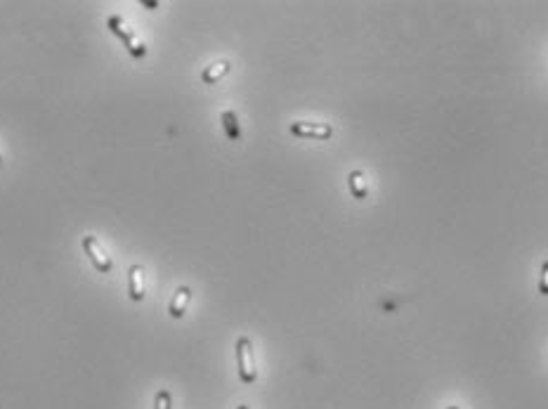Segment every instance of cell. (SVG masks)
<instances>
[{"label":"cell","mask_w":548,"mask_h":409,"mask_svg":"<svg viewBox=\"0 0 548 409\" xmlns=\"http://www.w3.org/2000/svg\"><path fill=\"white\" fill-rule=\"evenodd\" d=\"M236 369H239V379L241 383L251 386V383L258 381V367H255V352H253V340L248 336H239L236 338Z\"/></svg>","instance_id":"obj_1"},{"label":"cell","mask_w":548,"mask_h":409,"mask_svg":"<svg viewBox=\"0 0 548 409\" xmlns=\"http://www.w3.org/2000/svg\"><path fill=\"white\" fill-rule=\"evenodd\" d=\"M107 27H109L111 34H114L116 38L121 41L123 45H126V50L133 55L135 59L147 57V45H145V43H142L140 38H137L135 31L128 27L126 20H123L121 15H111L109 20H107Z\"/></svg>","instance_id":"obj_2"},{"label":"cell","mask_w":548,"mask_h":409,"mask_svg":"<svg viewBox=\"0 0 548 409\" xmlns=\"http://www.w3.org/2000/svg\"><path fill=\"white\" fill-rule=\"evenodd\" d=\"M80 246H83L85 256L90 258L92 268L97 272H102V275H109L111 268H114V263H111V256L107 251H104V246L99 244L97 237H92V234H85L83 239H80Z\"/></svg>","instance_id":"obj_3"},{"label":"cell","mask_w":548,"mask_h":409,"mask_svg":"<svg viewBox=\"0 0 548 409\" xmlns=\"http://www.w3.org/2000/svg\"><path fill=\"white\" fill-rule=\"evenodd\" d=\"M289 130L291 135L305 140H329L333 135V128L329 123H312V121H294Z\"/></svg>","instance_id":"obj_4"},{"label":"cell","mask_w":548,"mask_h":409,"mask_svg":"<svg viewBox=\"0 0 548 409\" xmlns=\"http://www.w3.org/2000/svg\"><path fill=\"white\" fill-rule=\"evenodd\" d=\"M147 294V272L142 265H130L128 268V296L135 303H140Z\"/></svg>","instance_id":"obj_5"},{"label":"cell","mask_w":548,"mask_h":409,"mask_svg":"<svg viewBox=\"0 0 548 409\" xmlns=\"http://www.w3.org/2000/svg\"><path fill=\"white\" fill-rule=\"evenodd\" d=\"M189 301H192V289L189 287H180L175 291V296H173L171 306H168V315H171L173 320H182L187 308H189Z\"/></svg>","instance_id":"obj_6"},{"label":"cell","mask_w":548,"mask_h":409,"mask_svg":"<svg viewBox=\"0 0 548 409\" xmlns=\"http://www.w3.org/2000/svg\"><path fill=\"white\" fill-rule=\"evenodd\" d=\"M229 71H232V64H229L227 59H220V62H215V64L206 66L203 73H201V80H203L206 85H215L217 80L225 78Z\"/></svg>","instance_id":"obj_7"},{"label":"cell","mask_w":548,"mask_h":409,"mask_svg":"<svg viewBox=\"0 0 548 409\" xmlns=\"http://www.w3.org/2000/svg\"><path fill=\"white\" fill-rule=\"evenodd\" d=\"M347 187H350V194L359 201L369 196V185H366V175L362 171H352L347 175Z\"/></svg>","instance_id":"obj_8"},{"label":"cell","mask_w":548,"mask_h":409,"mask_svg":"<svg viewBox=\"0 0 548 409\" xmlns=\"http://www.w3.org/2000/svg\"><path fill=\"white\" fill-rule=\"evenodd\" d=\"M220 121H222V130H225V135L232 142H239L241 140V123L236 119V114L232 109H225L220 114Z\"/></svg>","instance_id":"obj_9"},{"label":"cell","mask_w":548,"mask_h":409,"mask_svg":"<svg viewBox=\"0 0 548 409\" xmlns=\"http://www.w3.org/2000/svg\"><path fill=\"white\" fill-rule=\"evenodd\" d=\"M154 409H173V398L166 388L157 390V398H154Z\"/></svg>","instance_id":"obj_10"},{"label":"cell","mask_w":548,"mask_h":409,"mask_svg":"<svg viewBox=\"0 0 548 409\" xmlns=\"http://www.w3.org/2000/svg\"><path fill=\"white\" fill-rule=\"evenodd\" d=\"M539 294L548 296V260H544L541 265V275H539Z\"/></svg>","instance_id":"obj_11"},{"label":"cell","mask_w":548,"mask_h":409,"mask_svg":"<svg viewBox=\"0 0 548 409\" xmlns=\"http://www.w3.org/2000/svg\"><path fill=\"white\" fill-rule=\"evenodd\" d=\"M142 5H145V8H149V10L159 8V3H154V0H142Z\"/></svg>","instance_id":"obj_12"},{"label":"cell","mask_w":548,"mask_h":409,"mask_svg":"<svg viewBox=\"0 0 548 409\" xmlns=\"http://www.w3.org/2000/svg\"><path fill=\"white\" fill-rule=\"evenodd\" d=\"M236 409H251V407H248V405H239V407H236Z\"/></svg>","instance_id":"obj_13"},{"label":"cell","mask_w":548,"mask_h":409,"mask_svg":"<svg viewBox=\"0 0 548 409\" xmlns=\"http://www.w3.org/2000/svg\"><path fill=\"white\" fill-rule=\"evenodd\" d=\"M447 409H459V407H447Z\"/></svg>","instance_id":"obj_14"},{"label":"cell","mask_w":548,"mask_h":409,"mask_svg":"<svg viewBox=\"0 0 548 409\" xmlns=\"http://www.w3.org/2000/svg\"><path fill=\"white\" fill-rule=\"evenodd\" d=\"M0 164H3V159H0Z\"/></svg>","instance_id":"obj_15"}]
</instances>
